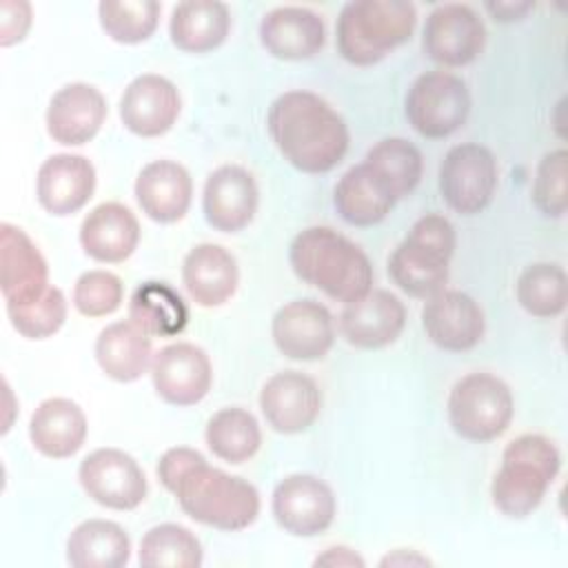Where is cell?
<instances>
[{"mask_svg":"<svg viewBox=\"0 0 568 568\" xmlns=\"http://www.w3.org/2000/svg\"><path fill=\"white\" fill-rule=\"evenodd\" d=\"M158 479L175 495L180 508L204 526L233 532L248 528L260 515L257 488L237 475L209 466L195 448H169L158 462Z\"/></svg>","mask_w":568,"mask_h":568,"instance_id":"cell-1","label":"cell"},{"mask_svg":"<svg viewBox=\"0 0 568 568\" xmlns=\"http://www.w3.org/2000/svg\"><path fill=\"white\" fill-rule=\"evenodd\" d=\"M266 129L282 158L302 173H328L348 151L344 118L313 91H286L273 100Z\"/></svg>","mask_w":568,"mask_h":568,"instance_id":"cell-2","label":"cell"},{"mask_svg":"<svg viewBox=\"0 0 568 568\" xmlns=\"http://www.w3.org/2000/svg\"><path fill=\"white\" fill-rule=\"evenodd\" d=\"M293 273L335 302L351 304L373 286L368 255L331 226L300 231L288 248Z\"/></svg>","mask_w":568,"mask_h":568,"instance_id":"cell-3","label":"cell"},{"mask_svg":"<svg viewBox=\"0 0 568 568\" xmlns=\"http://www.w3.org/2000/svg\"><path fill=\"white\" fill-rule=\"evenodd\" d=\"M417 9L406 0L346 2L337 18V51L355 67H371L410 40Z\"/></svg>","mask_w":568,"mask_h":568,"instance_id":"cell-4","label":"cell"},{"mask_svg":"<svg viewBox=\"0 0 568 568\" xmlns=\"http://www.w3.org/2000/svg\"><path fill=\"white\" fill-rule=\"evenodd\" d=\"M559 468V448L548 437L532 433L515 437L506 444L501 466L493 477V504L506 517H528L541 504Z\"/></svg>","mask_w":568,"mask_h":568,"instance_id":"cell-5","label":"cell"},{"mask_svg":"<svg viewBox=\"0 0 568 568\" xmlns=\"http://www.w3.org/2000/svg\"><path fill=\"white\" fill-rule=\"evenodd\" d=\"M457 246V233L448 217L426 213L388 257L393 284L410 297L428 300L448 282V264Z\"/></svg>","mask_w":568,"mask_h":568,"instance_id":"cell-6","label":"cell"},{"mask_svg":"<svg viewBox=\"0 0 568 568\" xmlns=\"http://www.w3.org/2000/svg\"><path fill=\"white\" fill-rule=\"evenodd\" d=\"M515 399L504 379L490 373H468L448 395V422L468 442H493L510 426Z\"/></svg>","mask_w":568,"mask_h":568,"instance_id":"cell-7","label":"cell"},{"mask_svg":"<svg viewBox=\"0 0 568 568\" xmlns=\"http://www.w3.org/2000/svg\"><path fill=\"white\" fill-rule=\"evenodd\" d=\"M470 104V91L459 75L426 71L410 84L404 111L413 131L428 140H442L466 124Z\"/></svg>","mask_w":568,"mask_h":568,"instance_id":"cell-8","label":"cell"},{"mask_svg":"<svg viewBox=\"0 0 568 568\" xmlns=\"http://www.w3.org/2000/svg\"><path fill=\"white\" fill-rule=\"evenodd\" d=\"M497 178V160L488 146L455 144L439 164V193L455 213L477 215L493 202Z\"/></svg>","mask_w":568,"mask_h":568,"instance_id":"cell-9","label":"cell"},{"mask_svg":"<svg viewBox=\"0 0 568 568\" xmlns=\"http://www.w3.org/2000/svg\"><path fill=\"white\" fill-rule=\"evenodd\" d=\"M82 490L100 506L111 510L138 508L149 490L140 464L120 448H95L78 468Z\"/></svg>","mask_w":568,"mask_h":568,"instance_id":"cell-10","label":"cell"},{"mask_svg":"<svg viewBox=\"0 0 568 568\" xmlns=\"http://www.w3.org/2000/svg\"><path fill=\"white\" fill-rule=\"evenodd\" d=\"M486 44V27L479 13L462 2L437 4L424 24V53L444 67H466L479 58Z\"/></svg>","mask_w":568,"mask_h":568,"instance_id":"cell-11","label":"cell"},{"mask_svg":"<svg viewBox=\"0 0 568 568\" xmlns=\"http://www.w3.org/2000/svg\"><path fill=\"white\" fill-rule=\"evenodd\" d=\"M273 517L295 537H315L331 528L337 501L331 486L317 475L295 473L284 477L271 499Z\"/></svg>","mask_w":568,"mask_h":568,"instance_id":"cell-12","label":"cell"},{"mask_svg":"<svg viewBox=\"0 0 568 568\" xmlns=\"http://www.w3.org/2000/svg\"><path fill=\"white\" fill-rule=\"evenodd\" d=\"M271 335L284 357L315 362L333 348L335 322L322 302L311 297L293 300L273 315Z\"/></svg>","mask_w":568,"mask_h":568,"instance_id":"cell-13","label":"cell"},{"mask_svg":"<svg viewBox=\"0 0 568 568\" xmlns=\"http://www.w3.org/2000/svg\"><path fill=\"white\" fill-rule=\"evenodd\" d=\"M151 379L166 404L195 406L211 390L213 366L204 348L191 342H175L153 355Z\"/></svg>","mask_w":568,"mask_h":568,"instance_id":"cell-14","label":"cell"},{"mask_svg":"<svg viewBox=\"0 0 568 568\" xmlns=\"http://www.w3.org/2000/svg\"><path fill=\"white\" fill-rule=\"evenodd\" d=\"M422 326L435 346L450 353H464L481 342L486 320L475 297L455 288H442L426 300L422 308Z\"/></svg>","mask_w":568,"mask_h":568,"instance_id":"cell-15","label":"cell"},{"mask_svg":"<svg viewBox=\"0 0 568 568\" xmlns=\"http://www.w3.org/2000/svg\"><path fill=\"white\" fill-rule=\"evenodd\" d=\"M266 424L282 435L304 433L320 417L322 393L313 377L300 371H280L260 390Z\"/></svg>","mask_w":568,"mask_h":568,"instance_id":"cell-16","label":"cell"},{"mask_svg":"<svg viewBox=\"0 0 568 568\" xmlns=\"http://www.w3.org/2000/svg\"><path fill=\"white\" fill-rule=\"evenodd\" d=\"M180 109L178 87L158 73L138 75L120 98V120L124 129L140 138H160L171 131Z\"/></svg>","mask_w":568,"mask_h":568,"instance_id":"cell-17","label":"cell"},{"mask_svg":"<svg viewBox=\"0 0 568 568\" xmlns=\"http://www.w3.org/2000/svg\"><path fill=\"white\" fill-rule=\"evenodd\" d=\"M257 204L260 189L244 166L222 164L204 182L202 211L215 231L237 233L246 229L257 213Z\"/></svg>","mask_w":568,"mask_h":568,"instance_id":"cell-18","label":"cell"},{"mask_svg":"<svg viewBox=\"0 0 568 568\" xmlns=\"http://www.w3.org/2000/svg\"><path fill=\"white\" fill-rule=\"evenodd\" d=\"M406 326L404 302L384 288H371L364 297L344 304L339 313L342 337L364 351H375L393 344Z\"/></svg>","mask_w":568,"mask_h":568,"instance_id":"cell-19","label":"cell"},{"mask_svg":"<svg viewBox=\"0 0 568 568\" xmlns=\"http://www.w3.org/2000/svg\"><path fill=\"white\" fill-rule=\"evenodd\" d=\"M49 266L33 240L18 226L0 224V291L7 306L33 302L49 288Z\"/></svg>","mask_w":568,"mask_h":568,"instance_id":"cell-20","label":"cell"},{"mask_svg":"<svg viewBox=\"0 0 568 568\" xmlns=\"http://www.w3.org/2000/svg\"><path fill=\"white\" fill-rule=\"evenodd\" d=\"M109 106L100 89L87 82L64 84L47 106V133L62 146L91 142L106 120Z\"/></svg>","mask_w":568,"mask_h":568,"instance_id":"cell-21","label":"cell"},{"mask_svg":"<svg viewBox=\"0 0 568 568\" xmlns=\"http://www.w3.org/2000/svg\"><path fill=\"white\" fill-rule=\"evenodd\" d=\"M95 191V166L89 158L75 153H55L47 158L36 178L40 206L58 217L80 211Z\"/></svg>","mask_w":568,"mask_h":568,"instance_id":"cell-22","label":"cell"},{"mask_svg":"<svg viewBox=\"0 0 568 568\" xmlns=\"http://www.w3.org/2000/svg\"><path fill=\"white\" fill-rule=\"evenodd\" d=\"M260 42L277 60H308L326 42L320 13L306 7H275L260 22Z\"/></svg>","mask_w":568,"mask_h":568,"instance_id":"cell-23","label":"cell"},{"mask_svg":"<svg viewBox=\"0 0 568 568\" xmlns=\"http://www.w3.org/2000/svg\"><path fill=\"white\" fill-rule=\"evenodd\" d=\"M140 242V222L120 202H102L80 224V246L102 264H120L133 255Z\"/></svg>","mask_w":568,"mask_h":568,"instance_id":"cell-24","label":"cell"},{"mask_svg":"<svg viewBox=\"0 0 568 568\" xmlns=\"http://www.w3.org/2000/svg\"><path fill=\"white\" fill-rule=\"evenodd\" d=\"M133 191L149 220L173 224L182 220L191 206L193 180L182 164L173 160H153L138 173Z\"/></svg>","mask_w":568,"mask_h":568,"instance_id":"cell-25","label":"cell"},{"mask_svg":"<svg viewBox=\"0 0 568 568\" xmlns=\"http://www.w3.org/2000/svg\"><path fill=\"white\" fill-rule=\"evenodd\" d=\"M182 282L197 306L215 308L226 304L240 284V268L231 251L220 244H197L182 262Z\"/></svg>","mask_w":568,"mask_h":568,"instance_id":"cell-26","label":"cell"},{"mask_svg":"<svg viewBox=\"0 0 568 568\" xmlns=\"http://www.w3.org/2000/svg\"><path fill=\"white\" fill-rule=\"evenodd\" d=\"M87 415L67 397H49L38 404L29 419V439L33 448L49 459L75 455L87 439Z\"/></svg>","mask_w":568,"mask_h":568,"instance_id":"cell-27","label":"cell"},{"mask_svg":"<svg viewBox=\"0 0 568 568\" xmlns=\"http://www.w3.org/2000/svg\"><path fill=\"white\" fill-rule=\"evenodd\" d=\"M231 31V11L217 0H186L173 7L171 42L186 53H209L224 44Z\"/></svg>","mask_w":568,"mask_h":568,"instance_id":"cell-28","label":"cell"},{"mask_svg":"<svg viewBox=\"0 0 568 568\" xmlns=\"http://www.w3.org/2000/svg\"><path fill=\"white\" fill-rule=\"evenodd\" d=\"M333 204L351 226L379 224L395 206V197L366 162L351 166L333 189Z\"/></svg>","mask_w":568,"mask_h":568,"instance_id":"cell-29","label":"cell"},{"mask_svg":"<svg viewBox=\"0 0 568 568\" xmlns=\"http://www.w3.org/2000/svg\"><path fill=\"white\" fill-rule=\"evenodd\" d=\"M95 362L115 382L140 379L153 362L151 337L133 322H113L95 339Z\"/></svg>","mask_w":568,"mask_h":568,"instance_id":"cell-30","label":"cell"},{"mask_svg":"<svg viewBox=\"0 0 568 568\" xmlns=\"http://www.w3.org/2000/svg\"><path fill=\"white\" fill-rule=\"evenodd\" d=\"M129 557L126 530L109 519H87L67 539V561L75 568H120Z\"/></svg>","mask_w":568,"mask_h":568,"instance_id":"cell-31","label":"cell"},{"mask_svg":"<svg viewBox=\"0 0 568 568\" xmlns=\"http://www.w3.org/2000/svg\"><path fill=\"white\" fill-rule=\"evenodd\" d=\"M129 322L149 337L180 335L189 324V308L182 295L166 282H142L129 300Z\"/></svg>","mask_w":568,"mask_h":568,"instance_id":"cell-32","label":"cell"},{"mask_svg":"<svg viewBox=\"0 0 568 568\" xmlns=\"http://www.w3.org/2000/svg\"><path fill=\"white\" fill-rule=\"evenodd\" d=\"M204 439L209 450L229 464L248 462L262 446V430L253 413L229 406L211 415Z\"/></svg>","mask_w":568,"mask_h":568,"instance_id":"cell-33","label":"cell"},{"mask_svg":"<svg viewBox=\"0 0 568 568\" xmlns=\"http://www.w3.org/2000/svg\"><path fill=\"white\" fill-rule=\"evenodd\" d=\"M364 162L384 182L395 202L410 195L424 173L419 149L404 138L379 140L368 149Z\"/></svg>","mask_w":568,"mask_h":568,"instance_id":"cell-34","label":"cell"},{"mask_svg":"<svg viewBox=\"0 0 568 568\" xmlns=\"http://www.w3.org/2000/svg\"><path fill=\"white\" fill-rule=\"evenodd\" d=\"M517 302L532 317L550 320L564 313L568 302V277L555 262H537L517 277Z\"/></svg>","mask_w":568,"mask_h":568,"instance_id":"cell-35","label":"cell"},{"mask_svg":"<svg viewBox=\"0 0 568 568\" xmlns=\"http://www.w3.org/2000/svg\"><path fill=\"white\" fill-rule=\"evenodd\" d=\"M138 559L146 568H197L204 552L200 539L180 524H158L140 541Z\"/></svg>","mask_w":568,"mask_h":568,"instance_id":"cell-36","label":"cell"},{"mask_svg":"<svg viewBox=\"0 0 568 568\" xmlns=\"http://www.w3.org/2000/svg\"><path fill=\"white\" fill-rule=\"evenodd\" d=\"M98 18L111 40L138 44L158 29L160 4L155 0H104L98 4Z\"/></svg>","mask_w":568,"mask_h":568,"instance_id":"cell-37","label":"cell"},{"mask_svg":"<svg viewBox=\"0 0 568 568\" xmlns=\"http://www.w3.org/2000/svg\"><path fill=\"white\" fill-rule=\"evenodd\" d=\"M11 326L27 339L55 335L67 320V300L58 286H49L40 297L20 306H7Z\"/></svg>","mask_w":568,"mask_h":568,"instance_id":"cell-38","label":"cell"},{"mask_svg":"<svg viewBox=\"0 0 568 568\" xmlns=\"http://www.w3.org/2000/svg\"><path fill=\"white\" fill-rule=\"evenodd\" d=\"M532 202L548 217H561L568 206V153L555 149L546 153L535 173Z\"/></svg>","mask_w":568,"mask_h":568,"instance_id":"cell-39","label":"cell"},{"mask_svg":"<svg viewBox=\"0 0 568 568\" xmlns=\"http://www.w3.org/2000/svg\"><path fill=\"white\" fill-rule=\"evenodd\" d=\"M122 297V280L111 271H87L75 280L73 286V306L84 317H104L115 313Z\"/></svg>","mask_w":568,"mask_h":568,"instance_id":"cell-40","label":"cell"},{"mask_svg":"<svg viewBox=\"0 0 568 568\" xmlns=\"http://www.w3.org/2000/svg\"><path fill=\"white\" fill-rule=\"evenodd\" d=\"M31 27V4L24 0L0 2V44L11 47L20 42Z\"/></svg>","mask_w":568,"mask_h":568,"instance_id":"cell-41","label":"cell"},{"mask_svg":"<svg viewBox=\"0 0 568 568\" xmlns=\"http://www.w3.org/2000/svg\"><path fill=\"white\" fill-rule=\"evenodd\" d=\"M313 564L315 566H359L362 568L364 559L346 546H331L322 555H317Z\"/></svg>","mask_w":568,"mask_h":568,"instance_id":"cell-42","label":"cell"},{"mask_svg":"<svg viewBox=\"0 0 568 568\" xmlns=\"http://www.w3.org/2000/svg\"><path fill=\"white\" fill-rule=\"evenodd\" d=\"M530 9H535V2H486V11L499 22L521 20Z\"/></svg>","mask_w":568,"mask_h":568,"instance_id":"cell-43","label":"cell"},{"mask_svg":"<svg viewBox=\"0 0 568 568\" xmlns=\"http://www.w3.org/2000/svg\"><path fill=\"white\" fill-rule=\"evenodd\" d=\"M382 566H428L430 561L426 559V557H422L419 552H415V550H404V548H399V550H395V552H390V555H386L382 561H379Z\"/></svg>","mask_w":568,"mask_h":568,"instance_id":"cell-44","label":"cell"}]
</instances>
